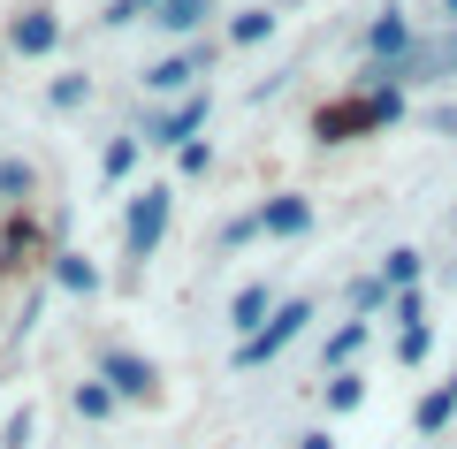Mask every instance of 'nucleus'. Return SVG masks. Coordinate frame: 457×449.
<instances>
[{"instance_id":"obj_12","label":"nucleus","mask_w":457,"mask_h":449,"mask_svg":"<svg viewBox=\"0 0 457 449\" xmlns=\"http://www.w3.org/2000/svg\"><path fill=\"white\" fill-rule=\"evenodd\" d=\"M228 38H237V46H260V38H275V16H267V8H245V16L228 23Z\"/></svg>"},{"instance_id":"obj_13","label":"nucleus","mask_w":457,"mask_h":449,"mask_svg":"<svg viewBox=\"0 0 457 449\" xmlns=\"http://www.w3.org/2000/svg\"><path fill=\"white\" fill-rule=\"evenodd\" d=\"M389 297H396V289L381 282V274H366V282H351V312H359V320H366V312H381Z\"/></svg>"},{"instance_id":"obj_23","label":"nucleus","mask_w":457,"mask_h":449,"mask_svg":"<svg viewBox=\"0 0 457 449\" xmlns=\"http://www.w3.org/2000/svg\"><path fill=\"white\" fill-rule=\"evenodd\" d=\"M442 16H450V23H457V0H442Z\"/></svg>"},{"instance_id":"obj_21","label":"nucleus","mask_w":457,"mask_h":449,"mask_svg":"<svg viewBox=\"0 0 457 449\" xmlns=\"http://www.w3.org/2000/svg\"><path fill=\"white\" fill-rule=\"evenodd\" d=\"M411 320H427V305H420V289H404V297H396V328H411Z\"/></svg>"},{"instance_id":"obj_8","label":"nucleus","mask_w":457,"mask_h":449,"mask_svg":"<svg viewBox=\"0 0 457 449\" xmlns=\"http://www.w3.org/2000/svg\"><path fill=\"white\" fill-rule=\"evenodd\" d=\"M228 320L245 328V336H260V328L275 320V312H267V289H260V282H252V289H237V305H228Z\"/></svg>"},{"instance_id":"obj_3","label":"nucleus","mask_w":457,"mask_h":449,"mask_svg":"<svg viewBox=\"0 0 457 449\" xmlns=\"http://www.w3.org/2000/svg\"><path fill=\"white\" fill-rule=\"evenodd\" d=\"M168 206H176L168 191H137V206H130V252H137V259L161 252V237H168Z\"/></svg>"},{"instance_id":"obj_1","label":"nucleus","mask_w":457,"mask_h":449,"mask_svg":"<svg viewBox=\"0 0 457 449\" xmlns=\"http://www.w3.org/2000/svg\"><path fill=\"white\" fill-rule=\"evenodd\" d=\"M305 320H312V305H305V297L275 305V320H267L260 336H245V343H237V366H267V358H282L297 336H305Z\"/></svg>"},{"instance_id":"obj_20","label":"nucleus","mask_w":457,"mask_h":449,"mask_svg":"<svg viewBox=\"0 0 457 449\" xmlns=\"http://www.w3.org/2000/svg\"><path fill=\"white\" fill-rule=\"evenodd\" d=\"M0 191H31V168H23V161H0Z\"/></svg>"},{"instance_id":"obj_14","label":"nucleus","mask_w":457,"mask_h":449,"mask_svg":"<svg viewBox=\"0 0 457 449\" xmlns=\"http://www.w3.org/2000/svg\"><path fill=\"white\" fill-rule=\"evenodd\" d=\"M427 351H435V328H427V320H411V328H396V358H404V366H420Z\"/></svg>"},{"instance_id":"obj_15","label":"nucleus","mask_w":457,"mask_h":449,"mask_svg":"<svg viewBox=\"0 0 457 449\" xmlns=\"http://www.w3.org/2000/svg\"><path fill=\"white\" fill-rule=\"evenodd\" d=\"M359 351H366V320H343L328 336V366H343V358H359Z\"/></svg>"},{"instance_id":"obj_9","label":"nucleus","mask_w":457,"mask_h":449,"mask_svg":"<svg viewBox=\"0 0 457 449\" xmlns=\"http://www.w3.org/2000/svg\"><path fill=\"white\" fill-rule=\"evenodd\" d=\"M206 16H213V0H161V16H153V23H161V31H198Z\"/></svg>"},{"instance_id":"obj_22","label":"nucleus","mask_w":457,"mask_h":449,"mask_svg":"<svg viewBox=\"0 0 457 449\" xmlns=\"http://www.w3.org/2000/svg\"><path fill=\"white\" fill-rule=\"evenodd\" d=\"M297 449H336V434H297Z\"/></svg>"},{"instance_id":"obj_18","label":"nucleus","mask_w":457,"mask_h":449,"mask_svg":"<svg viewBox=\"0 0 457 449\" xmlns=\"http://www.w3.org/2000/svg\"><path fill=\"white\" fill-rule=\"evenodd\" d=\"M62 282H69V289H84V297H92V289H99V267H92V259H62Z\"/></svg>"},{"instance_id":"obj_4","label":"nucleus","mask_w":457,"mask_h":449,"mask_svg":"<svg viewBox=\"0 0 457 449\" xmlns=\"http://www.w3.org/2000/svg\"><path fill=\"white\" fill-rule=\"evenodd\" d=\"M99 381H107L114 396H153V381H161V373H153V358H130V351H107V358H99Z\"/></svg>"},{"instance_id":"obj_5","label":"nucleus","mask_w":457,"mask_h":449,"mask_svg":"<svg viewBox=\"0 0 457 449\" xmlns=\"http://www.w3.org/2000/svg\"><path fill=\"white\" fill-rule=\"evenodd\" d=\"M260 229H267V237H305V229H312V206H305L297 191H282V198H267V206H260Z\"/></svg>"},{"instance_id":"obj_11","label":"nucleus","mask_w":457,"mask_h":449,"mask_svg":"<svg viewBox=\"0 0 457 449\" xmlns=\"http://www.w3.org/2000/svg\"><path fill=\"white\" fill-rule=\"evenodd\" d=\"M54 38H62V23H54V16H23L16 23V54H46Z\"/></svg>"},{"instance_id":"obj_17","label":"nucleus","mask_w":457,"mask_h":449,"mask_svg":"<svg viewBox=\"0 0 457 449\" xmlns=\"http://www.w3.org/2000/svg\"><path fill=\"white\" fill-rule=\"evenodd\" d=\"M77 412H84V419H107V412H114V388H107V381H84V388H77Z\"/></svg>"},{"instance_id":"obj_16","label":"nucleus","mask_w":457,"mask_h":449,"mask_svg":"<svg viewBox=\"0 0 457 449\" xmlns=\"http://www.w3.org/2000/svg\"><path fill=\"white\" fill-rule=\"evenodd\" d=\"M366 403V381L359 373H336V381H328V412H359Z\"/></svg>"},{"instance_id":"obj_2","label":"nucleus","mask_w":457,"mask_h":449,"mask_svg":"<svg viewBox=\"0 0 457 449\" xmlns=\"http://www.w3.org/2000/svg\"><path fill=\"white\" fill-rule=\"evenodd\" d=\"M411 46H420V31H411L404 8H381V16L366 23V62H374V69H396Z\"/></svg>"},{"instance_id":"obj_6","label":"nucleus","mask_w":457,"mask_h":449,"mask_svg":"<svg viewBox=\"0 0 457 449\" xmlns=\"http://www.w3.org/2000/svg\"><path fill=\"white\" fill-rule=\"evenodd\" d=\"M198 122H206V92H198V99H183L176 114H161V122L145 129V145H191V129H198Z\"/></svg>"},{"instance_id":"obj_7","label":"nucleus","mask_w":457,"mask_h":449,"mask_svg":"<svg viewBox=\"0 0 457 449\" xmlns=\"http://www.w3.org/2000/svg\"><path fill=\"white\" fill-rule=\"evenodd\" d=\"M198 69H206V54H168L161 69H145V84H153V92H183Z\"/></svg>"},{"instance_id":"obj_19","label":"nucleus","mask_w":457,"mask_h":449,"mask_svg":"<svg viewBox=\"0 0 457 449\" xmlns=\"http://www.w3.org/2000/svg\"><path fill=\"white\" fill-rule=\"evenodd\" d=\"M130 168H137V137H114L107 145V176H130Z\"/></svg>"},{"instance_id":"obj_10","label":"nucleus","mask_w":457,"mask_h":449,"mask_svg":"<svg viewBox=\"0 0 457 449\" xmlns=\"http://www.w3.org/2000/svg\"><path fill=\"white\" fill-rule=\"evenodd\" d=\"M381 282H389V289H396V297H404V289H411V282H420V252H411V244H396V252H389V259H381Z\"/></svg>"}]
</instances>
